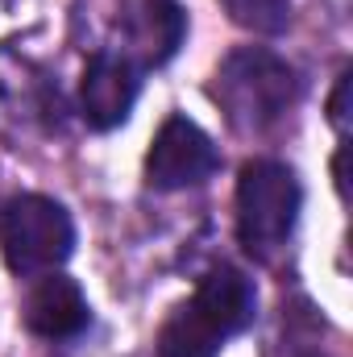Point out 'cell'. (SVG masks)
<instances>
[{
  "instance_id": "8",
  "label": "cell",
  "mask_w": 353,
  "mask_h": 357,
  "mask_svg": "<svg viewBox=\"0 0 353 357\" xmlns=\"http://www.w3.org/2000/svg\"><path fill=\"white\" fill-rule=\"evenodd\" d=\"M91 324V303L75 278L50 270L25 295V328L42 341H75Z\"/></svg>"
},
{
  "instance_id": "3",
  "label": "cell",
  "mask_w": 353,
  "mask_h": 357,
  "mask_svg": "<svg viewBox=\"0 0 353 357\" xmlns=\"http://www.w3.org/2000/svg\"><path fill=\"white\" fill-rule=\"evenodd\" d=\"M303 187L299 175L278 158H250L237 175V241L250 258L274 262L299 220Z\"/></svg>"
},
{
  "instance_id": "2",
  "label": "cell",
  "mask_w": 353,
  "mask_h": 357,
  "mask_svg": "<svg viewBox=\"0 0 353 357\" xmlns=\"http://www.w3.org/2000/svg\"><path fill=\"white\" fill-rule=\"evenodd\" d=\"M212 100L220 104L233 133L262 137L295 108L299 75L283 54H274L266 46H241L216 67Z\"/></svg>"
},
{
  "instance_id": "11",
  "label": "cell",
  "mask_w": 353,
  "mask_h": 357,
  "mask_svg": "<svg viewBox=\"0 0 353 357\" xmlns=\"http://www.w3.org/2000/svg\"><path fill=\"white\" fill-rule=\"evenodd\" d=\"M329 121H333V129H337V133H345V129H350V71H341V79H337V88H333V100H329Z\"/></svg>"
},
{
  "instance_id": "4",
  "label": "cell",
  "mask_w": 353,
  "mask_h": 357,
  "mask_svg": "<svg viewBox=\"0 0 353 357\" xmlns=\"http://www.w3.org/2000/svg\"><path fill=\"white\" fill-rule=\"evenodd\" d=\"M0 254L21 278L59 270L75 254V220L50 195H17L0 212Z\"/></svg>"
},
{
  "instance_id": "6",
  "label": "cell",
  "mask_w": 353,
  "mask_h": 357,
  "mask_svg": "<svg viewBox=\"0 0 353 357\" xmlns=\"http://www.w3.org/2000/svg\"><path fill=\"white\" fill-rule=\"evenodd\" d=\"M220 167V154L212 146V137L187 121V116H167L163 129L154 133L150 142V154H146V183L154 191H187V187H200L216 175Z\"/></svg>"
},
{
  "instance_id": "1",
  "label": "cell",
  "mask_w": 353,
  "mask_h": 357,
  "mask_svg": "<svg viewBox=\"0 0 353 357\" xmlns=\"http://www.w3.org/2000/svg\"><path fill=\"white\" fill-rule=\"evenodd\" d=\"M258 316V287L237 266L208 270L187 303L158 328V357H216L220 345L246 333Z\"/></svg>"
},
{
  "instance_id": "10",
  "label": "cell",
  "mask_w": 353,
  "mask_h": 357,
  "mask_svg": "<svg viewBox=\"0 0 353 357\" xmlns=\"http://www.w3.org/2000/svg\"><path fill=\"white\" fill-rule=\"evenodd\" d=\"M225 13L233 17V25L250 29V33H283L291 21V0H220Z\"/></svg>"
},
{
  "instance_id": "5",
  "label": "cell",
  "mask_w": 353,
  "mask_h": 357,
  "mask_svg": "<svg viewBox=\"0 0 353 357\" xmlns=\"http://www.w3.org/2000/svg\"><path fill=\"white\" fill-rule=\"evenodd\" d=\"M63 91L21 50L0 46V133L17 146L54 137L63 129Z\"/></svg>"
},
{
  "instance_id": "7",
  "label": "cell",
  "mask_w": 353,
  "mask_h": 357,
  "mask_svg": "<svg viewBox=\"0 0 353 357\" xmlns=\"http://www.w3.org/2000/svg\"><path fill=\"white\" fill-rule=\"evenodd\" d=\"M137 91H142V71L121 50H96L84 67V84H80V112L88 129L108 133L125 125L137 104Z\"/></svg>"
},
{
  "instance_id": "9",
  "label": "cell",
  "mask_w": 353,
  "mask_h": 357,
  "mask_svg": "<svg viewBox=\"0 0 353 357\" xmlns=\"http://www.w3.org/2000/svg\"><path fill=\"white\" fill-rule=\"evenodd\" d=\"M183 38H187V13L175 0H142L125 21V50L121 54L137 71H150V67H163L175 59Z\"/></svg>"
}]
</instances>
